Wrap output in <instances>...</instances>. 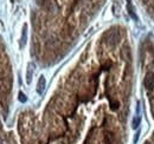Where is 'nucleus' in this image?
I'll use <instances>...</instances> for the list:
<instances>
[{"label": "nucleus", "instance_id": "obj_8", "mask_svg": "<svg viewBox=\"0 0 154 144\" xmlns=\"http://www.w3.org/2000/svg\"><path fill=\"white\" fill-rule=\"evenodd\" d=\"M148 5H154V0H145Z\"/></svg>", "mask_w": 154, "mask_h": 144}, {"label": "nucleus", "instance_id": "obj_7", "mask_svg": "<svg viewBox=\"0 0 154 144\" xmlns=\"http://www.w3.org/2000/svg\"><path fill=\"white\" fill-rule=\"evenodd\" d=\"M19 100H20V102H23V103H25V102L27 100L26 96H25L23 92H20V93H19Z\"/></svg>", "mask_w": 154, "mask_h": 144}, {"label": "nucleus", "instance_id": "obj_2", "mask_svg": "<svg viewBox=\"0 0 154 144\" xmlns=\"http://www.w3.org/2000/svg\"><path fill=\"white\" fill-rule=\"evenodd\" d=\"M33 71H35V64H33V63H29L27 64V69H26V83L27 84H31L32 76H33Z\"/></svg>", "mask_w": 154, "mask_h": 144}, {"label": "nucleus", "instance_id": "obj_1", "mask_svg": "<svg viewBox=\"0 0 154 144\" xmlns=\"http://www.w3.org/2000/svg\"><path fill=\"white\" fill-rule=\"evenodd\" d=\"M144 84H145V87L148 90V91H153L154 90V73L153 72H148L146 75Z\"/></svg>", "mask_w": 154, "mask_h": 144}, {"label": "nucleus", "instance_id": "obj_11", "mask_svg": "<svg viewBox=\"0 0 154 144\" xmlns=\"http://www.w3.org/2000/svg\"><path fill=\"white\" fill-rule=\"evenodd\" d=\"M145 144H151V143H148V142H146V143H145Z\"/></svg>", "mask_w": 154, "mask_h": 144}, {"label": "nucleus", "instance_id": "obj_4", "mask_svg": "<svg viewBox=\"0 0 154 144\" xmlns=\"http://www.w3.org/2000/svg\"><path fill=\"white\" fill-rule=\"evenodd\" d=\"M128 13L134 20H138V17L135 14V11H134V7H133V4L130 3V0H128Z\"/></svg>", "mask_w": 154, "mask_h": 144}, {"label": "nucleus", "instance_id": "obj_6", "mask_svg": "<svg viewBox=\"0 0 154 144\" xmlns=\"http://www.w3.org/2000/svg\"><path fill=\"white\" fill-rule=\"evenodd\" d=\"M139 123H140V116H139V117L136 116V117L134 118V120H133V129H136V128H138Z\"/></svg>", "mask_w": 154, "mask_h": 144}, {"label": "nucleus", "instance_id": "obj_5", "mask_svg": "<svg viewBox=\"0 0 154 144\" xmlns=\"http://www.w3.org/2000/svg\"><path fill=\"white\" fill-rule=\"evenodd\" d=\"M26 37H27V26L24 25V28H23V35H22V46L25 45V43H26Z\"/></svg>", "mask_w": 154, "mask_h": 144}, {"label": "nucleus", "instance_id": "obj_10", "mask_svg": "<svg viewBox=\"0 0 154 144\" xmlns=\"http://www.w3.org/2000/svg\"><path fill=\"white\" fill-rule=\"evenodd\" d=\"M0 144H6V143H5V142H3L1 139H0Z\"/></svg>", "mask_w": 154, "mask_h": 144}, {"label": "nucleus", "instance_id": "obj_9", "mask_svg": "<svg viewBox=\"0 0 154 144\" xmlns=\"http://www.w3.org/2000/svg\"><path fill=\"white\" fill-rule=\"evenodd\" d=\"M139 135H140V131H139V132H136V136H135V138H134V143L138 142V137H139Z\"/></svg>", "mask_w": 154, "mask_h": 144}, {"label": "nucleus", "instance_id": "obj_3", "mask_svg": "<svg viewBox=\"0 0 154 144\" xmlns=\"http://www.w3.org/2000/svg\"><path fill=\"white\" fill-rule=\"evenodd\" d=\"M45 86H46V79L44 76H40L39 79H38V83H37V92L39 95H42L45 90Z\"/></svg>", "mask_w": 154, "mask_h": 144}]
</instances>
